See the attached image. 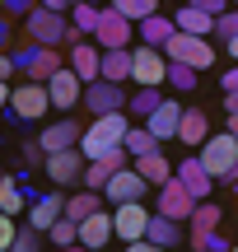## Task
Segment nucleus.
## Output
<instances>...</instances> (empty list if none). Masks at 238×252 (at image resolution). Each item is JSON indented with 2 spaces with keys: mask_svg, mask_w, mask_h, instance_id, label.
<instances>
[{
  "mask_svg": "<svg viewBox=\"0 0 238 252\" xmlns=\"http://www.w3.org/2000/svg\"><path fill=\"white\" fill-rule=\"evenodd\" d=\"M24 33L33 37V42H42V47H70V42H80V28L70 24V14L65 9H47V5H33L24 14Z\"/></svg>",
  "mask_w": 238,
  "mask_h": 252,
  "instance_id": "f257e3e1",
  "label": "nucleus"
},
{
  "mask_svg": "<svg viewBox=\"0 0 238 252\" xmlns=\"http://www.w3.org/2000/svg\"><path fill=\"white\" fill-rule=\"evenodd\" d=\"M126 131H131V117H126V108H117V112H98L89 126H84V135H80V150H84V159H98L103 150H112V145H121L126 140Z\"/></svg>",
  "mask_w": 238,
  "mask_h": 252,
  "instance_id": "f03ea898",
  "label": "nucleus"
},
{
  "mask_svg": "<svg viewBox=\"0 0 238 252\" xmlns=\"http://www.w3.org/2000/svg\"><path fill=\"white\" fill-rule=\"evenodd\" d=\"M196 154H201V163L215 173V182H229V187H234V168H238V135L234 131L206 135Z\"/></svg>",
  "mask_w": 238,
  "mask_h": 252,
  "instance_id": "7ed1b4c3",
  "label": "nucleus"
},
{
  "mask_svg": "<svg viewBox=\"0 0 238 252\" xmlns=\"http://www.w3.org/2000/svg\"><path fill=\"white\" fill-rule=\"evenodd\" d=\"M164 56H168V61L192 65V70H210V65H215V47H210V37H201V33H182V28H173V37L164 42Z\"/></svg>",
  "mask_w": 238,
  "mask_h": 252,
  "instance_id": "20e7f679",
  "label": "nucleus"
},
{
  "mask_svg": "<svg viewBox=\"0 0 238 252\" xmlns=\"http://www.w3.org/2000/svg\"><path fill=\"white\" fill-rule=\"evenodd\" d=\"M47 108H52L47 80H24L19 89H9V112H14L19 122H37V117H47Z\"/></svg>",
  "mask_w": 238,
  "mask_h": 252,
  "instance_id": "39448f33",
  "label": "nucleus"
},
{
  "mask_svg": "<svg viewBox=\"0 0 238 252\" xmlns=\"http://www.w3.org/2000/svg\"><path fill=\"white\" fill-rule=\"evenodd\" d=\"M131 80L136 84H164L168 80V56H164V47H149V42H140V47H131Z\"/></svg>",
  "mask_w": 238,
  "mask_h": 252,
  "instance_id": "423d86ee",
  "label": "nucleus"
},
{
  "mask_svg": "<svg viewBox=\"0 0 238 252\" xmlns=\"http://www.w3.org/2000/svg\"><path fill=\"white\" fill-rule=\"evenodd\" d=\"M84 150L80 145H70V150H52L42 159V168H47V182H56V187H70V182H80L84 178Z\"/></svg>",
  "mask_w": 238,
  "mask_h": 252,
  "instance_id": "0eeeda50",
  "label": "nucleus"
},
{
  "mask_svg": "<svg viewBox=\"0 0 238 252\" xmlns=\"http://www.w3.org/2000/svg\"><path fill=\"white\" fill-rule=\"evenodd\" d=\"M126 159H131V154H126V145H112V150H103L98 159H89V163H84V178H80V187H93V191H103L112 173H117V168H126Z\"/></svg>",
  "mask_w": 238,
  "mask_h": 252,
  "instance_id": "6e6552de",
  "label": "nucleus"
},
{
  "mask_svg": "<svg viewBox=\"0 0 238 252\" xmlns=\"http://www.w3.org/2000/svg\"><path fill=\"white\" fill-rule=\"evenodd\" d=\"M80 108H89L93 117L98 112H117V108H126V94H121V84L117 80H89L84 84V98H80Z\"/></svg>",
  "mask_w": 238,
  "mask_h": 252,
  "instance_id": "1a4fd4ad",
  "label": "nucleus"
},
{
  "mask_svg": "<svg viewBox=\"0 0 238 252\" xmlns=\"http://www.w3.org/2000/svg\"><path fill=\"white\" fill-rule=\"evenodd\" d=\"M149 182L136 173V163H126V168H117L108 178V187H103V201H112V206H121V201H145Z\"/></svg>",
  "mask_w": 238,
  "mask_h": 252,
  "instance_id": "9d476101",
  "label": "nucleus"
},
{
  "mask_svg": "<svg viewBox=\"0 0 238 252\" xmlns=\"http://www.w3.org/2000/svg\"><path fill=\"white\" fill-rule=\"evenodd\" d=\"M131 33H136V24H131L121 9H103L98 14V28H93V37H98V47L108 52V47H131Z\"/></svg>",
  "mask_w": 238,
  "mask_h": 252,
  "instance_id": "9b49d317",
  "label": "nucleus"
},
{
  "mask_svg": "<svg viewBox=\"0 0 238 252\" xmlns=\"http://www.w3.org/2000/svg\"><path fill=\"white\" fill-rule=\"evenodd\" d=\"M145 224H149V210L140 206V201H121V206H112V229H117L121 243L145 238Z\"/></svg>",
  "mask_w": 238,
  "mask_h": 252,
  "instance_id": "f8f14e48",
  "label": "nucleus"
},
{
  "mask_svg": "<svg viewBox=\"0 0 238 252\" xmlns=\"http://www.w3.org/2000/svg\"><path fill=\"white\" fill-rule=\"evenodd\" d=\"M47 94H52V108H80V98H84V80L70 70V61H65L61 70L47 80Z\"/></svg>",
  "mask_w": 238,
  "mask_h": 252,
  "instance_id": "ddd939ff",
  "label": "nucleus"
},
{
  "mask_svg": "<svg viewBox=\"0 0 238 252\" xmlns=\"http://www.w3.org/2000/svg\"><path fill=\"white\" fill-rule=\"evenodd\" d=\"M173 178L182 182V187L192 191L196 201H206V196H210V187H215V173H210V168L201 163V154H192V159H182V163H178V173H173Z\"/></svg>",
  "mask_w": 238,
  "mask_h": 252,
  "instance_id": "4468645a",
  "label": "nucleus"
},
{
  "mask_svg": "<svg viewBox=\"0 0 238 252\" xmlns=\"http://www.w3.org/2000/svg\"><path fill=\"white\" fill-rule=\"evenodd\" d=\"M159 210H164V215H173V220H192L196 196H192L178 178H168V182H159Z\"/></svg>",
  "mask_w": 238,
  "mask_h": 252,
  "instance_id": "2eb2a0df",
  "label": "nucleus"
},
{
  "mask_svg": "<svg viewBox=\"0 0 238 252\" xmlns=\"http://www.w3.org/2000/svg\"><path fill=\"white\" fill-rule=\"evenodd\" d=\"M65 215V196L61 191H42V196H33V206H28V215H24V224H33V229H52L56 220Z\"/></svg>",
  "mask_w": 238,
  "mask_h": 252,
  "instance_id": "dca6fc26",
  "label": "nucleus"
},
{
  "mask_svg": "<svg viewBox=\"0 0 238 252\" xmlns=\"http://www.w3.org/2000/svg\"><path fill=\"white\" fill-rule=\"evenodd\" d=\"M80 135H84L80 122H75V117H61V122H52L42 135H37V145L52 154V150H70V145H80Z\"/></svg>",
  "mask_w": 238,
  "mask_h": 252,
  "instance_id": "f3484780",
  "label": "nucleus"
},
{
  "mask_svg": "<svg viewBox=\"0 0 238 252\" xmlns=\"http://www.w3.org/2000/svg\"><path fill=\"white\" fill-rule=\"evenodd\" d=\"M98 61H103V47L98 42H84V37H80V42H70V70L80 75L84 84L98 80Z\"/></svg>",
  "mask_w": 238,
  "mask_h": 252,
  "instance_id": "a211bd4d",
  "label": "nucleus"
},
{
  "mask_svg": "<svg viewBox=\"0 0 238 252\" xmlns=\"http://www.w3.org/2000/svg\"><path fill=\"white\" fill-rule=\"evenodd\" d=\"M108 238H117V229H112V215H108V210H93V215L80 220V248H103Z\"/></svg>",
  "mask_w": 238,
  "mask_h": 252,
  "instance_id": "6ab92c4d",
  "label": "nucleus"
},
{
  "mask_svg": "<svg viewBox=\"0 0 238 252\" xmlns=\"http://www.w3.org/2000/svg\"><path fill=\"white\" fill-rule=\"evenodd\" d=\"M178 122H182V108H178L173 98H164V103L145 117V126L159 135V140H178Z\"/></svg>",
  "mask_w": 238,
  "mask_h": 252,
  "instance_id": "aec40b11",
  "label": "nucleus"
},
{
  "mask_svg": "<svg viewBox=\"0 0 238 252\" xmlns=\"http://www.w3.org/2000/svg\"><path fill=\"white\" fill-rule=\"evenodd\" d=\"M206 135H210V117H206V108H182V122H178V145H196V150H201Z\"/></svg>",
  "mask_w": 238,
  "mask_h": 252,
  "instance_id": "412c9836",
  "label": "nucleus"
},
{
  "mask_svg": "<svg viewBox=\"0 0 238 252\" xmlns=\"http://www.w3.org/2000/svg\"><path fill=\"white\" fill-rule=\"evenodd\" d=\"M145 238H149L154 248H178V243H182V229H178L173 215L154 210V215H149V224H145Z\"/></svg>",
  "mask_w": 238,
  "mask_h": 252,
  "instance_id": "4be33fe9",
  "label": "nucleus"
},
{
  "mask_svg": "<svg viewBox=\"0 0 238 252\" xmlns=\"http://www.w3.org/2000/svg\"><path fill=\"white\" fill-rule=\"evenodd\" d=\"M173 24L182 28V33H215V14L210 9H201V5H192V0H187V5H178V14H173Z\"/></svg>",
  "mask_w": 238,
  "mask_h": 252,
  "instance_id": "5701e85b",
  "label": "nucleus"
},
{
  "mask_svg": "<svg viewBox=\"0 0 238 252\" xmlns=\"http://www.w3.org/2000/svg\"><path fill=\"white\" fill-rule=\"evenodd\" d=\"M98 75H103V80L126 84V80H131V47H108L103 61H98Z\"/></svg>",
  "mask_w": 238,
  "mask_h": 252,
  "instance_id": "b1692460",
  "label": "nucleus"
},
{
  "mask_svg": "<svg viewBox=\"0 0 238 252\" xmlns=\"http://www.w3.org/2000/svg\"><path fill=\"white\" fill-rule=\"evenodd\" d=\"M220 220H224V210L215 206L210 196H206V201H196V210H192V248L201 243L210 229H220Z\"/></svg>",
  "mask_w": 238,
  "mask_h": 252,
  "instance_id": "393cba45",
  "label": "nucleus"
},
{
  "mask_svg": "<svg viewBox=\"0 0 238 252\" xmlns=\"http://www.w3.org/2000/svg\"><path fill=\"white\" fill-rule=\"evenodd\" d=\"M136 173L154 187V182H168V178H173V163L164 159V150H149V154H140V159H136Z\"/></svg>",
  "mask_w": 238,
  "mask_h": 252,
  "instance_id": "a878e982",
  "label": "nucleus"
},
{
  "mask_svg": "<svg viewBox=\"0 0 238 252\" xmlns=\"http://www.w3.org/2000/svg\"><path fill=\"white\" fill-rule=\"evenodd\" d=\"M136 28H140V42H149V47H164L168 37H173V28H178V24H173V19H164V14L154 9V14H149V19H140Z\"/></svg>",
  "mask_w": 238,
  "mask_h": 252,
  "instance_id": "bb28decb",
  "label": "nucleus"
},
{
  "mask_svg": "<svg viewBox=\"0 0 238 252\" xmlns=\"http://www.w3.org/2000/svg\"><path fill=\"white\" fill-rule=\"evenodd\" d=\"M121 145H126V154H131V159H140V154H149V150H164V140H159L149 126H131Z\"/></svg>",
  "mask_w": 238,
  "mask_h": 252,
  "instance_id": "cd10ccee",
  "label": "nucleus"
},
{
  "mask_svg": "<svg viewBox=\"0 0 238 252\" xmlns=\"http://www.w3.org/2000/svg\"><path fill=\"white\" fill-rule=\"evenodd\" d=\"M93 210H103V191L84 187V191H75V196H65V215L70 220H84V215H93Z\"/></svg>",
  "mask_w": 238,
  "mask_h": 252,
  "instance_id": "c85d7f7f",
  "label": "nucleus"
},
{
  "mask_svg": "<svg viewBox=\"0 0 238 252\" xmlns=\"http://www.w3.org/2000/svg\"><path fill=\"white\" fill-rule=\"evenodd\" d=\"M24 196H28V187H24L19 178H5V182H0V210L24 215Z\"/></svg>",
  "mask_w": 238,
  "mask_h": 252,
  "instance_id": "c756f323",
  "label": "nucleus"
},
{
  "mask_svg": "<svg viewBox=\"0 0 238 252\" xmlns=\"http://www.w3.org/2000/svg\"><path fill=\"white\" fill-rule=\"evenodd\" d=\"M159 103H164V98H159V89H154V84H136V98L126 103V112H131V117H149Z\"/></svg>",
  "mask_w": 238,
  "mask_h": 252,
  "instance_id": "7c9ffc66",
  "label": "nucleus"
},
{
  "mask_svg": "<svg viewBox=\"0 0 238 252\" xmlns=\"http://www.w3.org/2000/svg\"><path fill=\"white\" fill-rule=\"evenodd\" d=\"M98 14H103V9L93 5V0H75V5H70V24L80 28V33H93V28H98Z\"/></svg>",
  "mask_w": 238,
  "mask_h": 252,
  "instance_id": "2f4dec72",
  "label": "nucleus"
},
{
  "mask_svg": "<svg viewBox=\"0 0 238 252\" xmlns=\"http://www.w3.org/2000/svg\"><path fill=\"white\" fill-rule=\"evenodd\" d=\"M108 5H112V9H121L131 24H140V19H149L159 5H164V0H108Z\"/></svg>",
  "mask_w": 238,
  "mask_h": 252,
  "instance_id": "473e14b6",
  "label": "nucleus"
},
{
  "mask_svg": "<svg viewBox=\"0 0 238 252\" xmlns=\"http://www.w3.org/2000/svg\"><path fill=\"white\" fill-rule=\"evenodd\" d=\"M47 238H52L56 248H70V243H80V220H70V215H61L52 229H47Z\"/></svg>",
  "mask_w": 238,
  "mask_h": 252,
  "instance_id": "72a5a7b5",
  "label": "nucleus"
},
{
  "mask_svg": "<svg viewBox=\"0 0 238 252\" xmlns=\"http://www.w3.org/2000/svg\"><path fill=\"white\" fill-rule=\"evenodd\" d=\"M168 84H173L178 94H192L196 89V70H192V65H182V61H168Z\"/></svg>",
  "mask_w": 238,
  "mask_h": 252,
  "instance_id": "f704fd0d",
  "label": "nucleus"
},
{
  "mask_svg": "<svg viewBox=\"0 0 238 252\" xmlns=\"http://www.w3.org/2000/svg\"><path fill=\"white\" fill-rule=\"evenodd\" d=\"M42 248V229H33V224H24L14 234V252H37Z\"/></svg>",
  "mask_w": 238,
  "mask_h": 252,
  "instance_id": "c9c22d12",
  "label": "nucleus"
},
{
  "mask_svg": "<svg viewBox=\"0 0 238 252\" xmlns=\"http://www.w3.org/2000/svg\"><path fill=\"white\" fill-rule=\"evenodd\" d=\"M14 234H19V215L0 210V252H9V248H14Z\"/></svg>",
  "mask_w": 238,
  "mask_h": 252,
  "instance_id": "e433bc0d",
  "label": "nucleus"
},
{
  "mask_svg": "<svg viewBox=\"0 0 238 252\" xmlns=\"http://www.w3.org/2000/svg\"><path fill=\"white\" fill-rule=\"evenodd\" d=\"M215 33L229 42V37H238V5L234 9H224V14H215Z\"/></svg>",
  "mask_w": 238,
  "mask_h": 252,
  "instance_id": "4c0bfd02",
  "label": "nucleus"
},
{
  "mask_svg": "<svg viewBox=\"0 0 238 252\" xmlns=\"http://www.w3.org/2000/svg\"><path fill=\"white\" fill-rule=\"evenodd\" d=\"M33 5H37V0H0V9H5V14H28Z\"/></svg>",
  "mask_w": 238,
  "mask_h": 252,
  "instance_id": "58836bf2",
  "label": "nucleus"
},
{
  "mask_svg": "<svg viewBox=\"0 0 238 252\" xmlns=\"http://www.w3.org/2000/svg\"><path fill=\"white\" fill-rule=\"evenodd\" d=\"M9 37H14V24H9V14H0V52L9 47Z\"/></svg>",
  "mask_w": 238,
  "mask_h": 252,
  "instance_id": "ea45409f",
  "label": "nucleus"
},
{
  "mask_svg": "<svg viewBox=\"0 0 238 252\" xmlns=\"http://www.w3.org/2000/svg\"><path fill=\"white\" fill-rule=\"evenodd\" d=\"M220 89H224V94H238V70H224V75H220Z\"/></svg>",
  "mask_w": 238,
  "mask_h": 252,
  "instance_id": "a19ab883",
  "label": "nucleus"
},
{
  "mask_svg": "<svg viewBox=\"0 0 238 252\" xmlns=\"http://www.w3.org/2000/svg\"><path fill=\"white\" fill-rule=\"evenodd\" d=\"M192 5H201V9H210V14H224V9H229V0H192Z\"/></svg>",
  "mask_w": 238,
  "mask_h": 252,
  "instance_id": "79ce46f5",
  "label": "nucleus"
},
{
  "mask_svg": "<svg viewBox=\"0 0 238 252\" xmlns=\"http://www.w3.org/2000/svg\"><path fill=\"white\" fill-rule=\"evenodd\" d=\"M14 70H19V65H14V56H9V52H0V80H9Z\"/></svg>",
  "mask_w": 238,
  "mask_h": 252,
  "instance_id": "37998d69",
  "label": "nucleus"
},
{
  "mask_svg": "<svg viewBox=\"0 0 238 252\" xmlns=\"http://www.w3.org/2000/svg\"><path fill=\"white\" fill-rule=\"evenodd\" d=\"M224 112H229V117L238 112V94H224Z\"/></svg>",
  "mask_w": 238,
  "mask_h": 252,
  "instance_id": "c03bdc74",
  "label": "nucleus"
},
{
  "mask_svg": "<svg viewBox=\"0 0 238 252\" xmlns=\"http://www.w3.org/2000/svg\"><path fill=\"white\" fill-rule=\"evenodd\" d=\"M0 108H9V80H0Z\"/></svg>",
  "mask_w": 238,
  "mask_h": 252,
  "instance_id": "a18cd8bd",
  "label": "nucleus"
},
{
  "mask_svg": "<svg viewBox=\"0 0 238 252\" xmlns=\"http://www.w3.org/2000/svg\"><path fill=\"white\" fill-rule=\"evenodd\" d=\"M37 5H47V9H70L65 0H37Z\"/></svg>",
  "mask_w": 238,
  "mask_h": 252,
  "instance_id": "49530a36",
  "label": "nucleus"
},
{
  "mask_svg": "<svg viewBox=\"0 0 238 252\" xmlns=\"http://www.w3.org/2000/svg\"><path fill=\"white\" fill-rule=\"evenodd\" d=\"M229 56H234V61H238V37H229Z\"/></svg>",
  "mask_w": 238,
  "mask_h": 252,
  "instance_id": "de8ad7c7",
  "label": "nucleus"
},
{
  "mask_svg": "<svg viewBox=\"0 0 238 252\" xmlns=\"http://www.w3.org/2000/svg\"><path fill=\"white\" fill-rule=\"evenodd\" d=\"M229 131H234V135H238V112H234V117H229Z\"/></svg>",
  "mask_w": 238,
  "mask_h": 252,
  "instance_id": "09e8293b",
  "label": "nucleus"
},
{
  "mask_svg": "<svg viewBox=\"0 0 238 252\" xmlns=\"http://www.w3.org/2000/svg\"><path fill=\"white\" fill-rule=\"evenodd\" d=\"M0 182H5V168H0Z\"/></svg>",
  "mask_w": 238,
  "mask_h": 252,
  "instance_id": "8fccbe9b",
  "label": "nucleus"
},
{
  "mask_svg": "<svg viewBox=\"0 0 238 252\" xmlns=\"http://www.w3.org/2000/svg\"><path fill=\"white\" fill-rule=\"evenodd\" d=\"M234 196H238V182H234Z\"/></svg>",
  "mask_w": 238,
  "mask_h": 252,
  "instance_id": "3c124183",
  "label": "nucleus"
},
{
  "mask_svg": "<svg viewBox=\"0 0 238 252\" xmlns=\"http://www.w3.org/2000/svg\"><path fill=\"white\" fill-rule=\"evenodd\" d=\"M234 182H238V168H234Z\"/></svg>",
  "mask_w": 238,
  "mask_h": 252,
  "instance_id": "603ef678",
  "label": "nucleus"
},
{
  "mask_svg": "<svg viewBox=\"0 0 238 252\" xmlns=\"http://www.w3.org/2000/svg\"><path fill=\"white\" fill-rule=\"evenodd\" d=\"M65 5H75V0H65Z\"/></svg>",
  "mask_w": 238,
  "mask_h": 252,
  "instance_id": "864d4df0",
  "label": "nucleus"
},
{
  "mask_svg": "<svg viewBox=\"0 0 238 252\" xmlns=\"http://www.w3.org/2000/svg\"><path fill=\"white\" fill-rule=\"evenodd\" d=\"M234 5H238V0H234Z\"/></svg>",
  "mask_w": 238,
  "mask_h": 252,
  "instance_id": "5fc2aeb1",
  "label": "nucleus"
}]
</instances>
